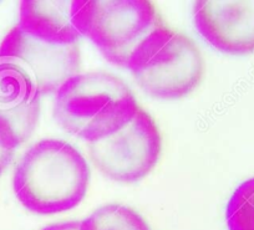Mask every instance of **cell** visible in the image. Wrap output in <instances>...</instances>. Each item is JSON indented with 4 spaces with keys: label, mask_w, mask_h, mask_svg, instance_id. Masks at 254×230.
Masks as SVG:
<instances>
[{
    "label": "cell",
    "mask_w": 254,
    "mask_h": 230,
    "mask_svg": "<svg viewBox=\"0 0 254 230\" xmlns=\"http://www.w3.org/2000/svg\"><path fill=\"white\" fill-rule=\"evenodd\" d=\"M84 156L61 139H41L24 153L14 171L13 189L24 208L40 215L74 209L89 189Z\"/></svg>",
    "instance_id": "1"
},
{
    "label": "cell",
    "mask_w": 254,
    "mask_h": 230,
    "mask_svg": "<svg viewBox=\"0 0 254 230\" xmlns=\"http://www.w3.org/2000/svg\"><path fill=\"white\" fill-rule=\"evenodd\" d=\"M135 95L117 76L104 71L77 73L54 100V117L66 132L87 143L119 131L138 110Z\"/></svg>",
    "instance_id": "2"
},
{
    "label": "cell",
    "mask_w": 254,
    "mask_h": 230,
    "mask_svg": "<svg viewBox=\"0 0 254 230\" xmlns=\"http://www.w3.org/2000/svg\"><path fill=\"white\" fill-rule=\"evenodd\" d=\"M127 68L147 95L176 100L198 87L206 66L192 39L163 25L133 51Z\"/></svg>",
    "instance_id": "3"
},
{
    "label": "cell",
    "mask_w": 254,
    "mask_h": 230,
    "mask_svg": "<svg viewBox=\"0 0 254 230\" xmlns=\"http://www.w3.org/2000/svg\"><path fill=\"white\" fill-rule=\"evenodd\" d=\"M71 20L112 65L127 67L133 51L163 26L156 6L146 0H75Z\"/></svg>",
    "instance_id": "4"
},
{
    "label": "cell",
    "mask_w": 254,
    "mask_h": 230,
    "mask_svg": "<svg viewBox=\"0 0 254 230\" xmlns=\"http://www.w3.org/2000/svg\"><path fill=\"white\" fill-rule=\"evenodd\" d=\"M161 149L160 129L142 107L119 131L87 143L95 167L119 183H135L145 178L157 165Z\"/></svg>",
    "instance_id": "5"
},
{
    "label": "cell",
    "mask_w": 254,
    "mask_h": 230,
    "mask_svg": "<svg viewBox=\"0 0 254 230\" xmlns=\"http://www.w3.org/2000/svg\"><path fill=\"white\" fill-rule=\"evenodd\" d=\"M0 60L19 66L31 79L41 96L56 94L67 80L80 73L79 44L56 46L26 35L14 26L0 44Z\"/></svg>",
    "instance_id": "6"
},
{
    "label": "cell",
    "mask_w": 254,
    "mask_h": 230,
    "mask_svg": "<svg viewBox=\"0 0 254 230\" xmlns=\"http://www.w3.org/2000/svg\"><path fill=\"white\" fill-rule=\"evenodd\" d=\"M193 16L197 30L217 50L254 53V1H197Z\"/></svg>",
    "instance_id": "7"
},
{
    "label": "cell",
    "mask_w": 254,
    "mask_h": 230,
    "mask_svg": "<svg viewBox=\"0 0 254 230\" xmlns=\"http://www.w3.org/2000/svg\"><path fill=\"white\" fill-rule=\"evenodd\" d=\"M40 92L19 66L0 60V118L13 128L19 143L35 131L40 116Z\"/></svg>",
    "instance_id": "8"
},
{
    "label": "cell",
    "mask_w": 254,
    "mask_h": 230,
    "mask_svg": "<svg viewBox=\"0 0 254 230\" xmlns=\"http://www.w3.org/2000/svg\"><path fill=\"white\" fill-rule=\"evenodd\" d=\"M72 1L24 0L16 25L31 38L56 46L79 44L80 34L71 20Z\"/></svg>",
    "instance_id": "9"
},
{
    "label": "cell",
    "mask_w": 254,
    "mask_h": 230,
    "mask_svg": "<svg viewBox=\"0 0 254 230\" xmlns=\"http://www.w3.org/2000/svg\"><path fill=\"white\" fill-rule=\"evenodd\" d=\"M80 230H151L146 220L131 208L107 204L81 220Z\"/></svg>",
    "instance_id": "10"
},
{
    "label": "cell",
    "mask_w": 254,
    "mask_h": 230,
    "mask_svg": "<svg viewBox=\"0 0 254 230\" xmlns=\"http://www.w3.org/2000/svg\"><path fill=\"white\" fill-rule=\"evenodd\" d=\"M228 230H254V178L242 183L226 208Z\"/></svg>",
    "instance_id": "11"
},
{
    "label": "cell",
    "mask_w": 254,
    "mask_h": 230,
    "mask_svg": "<svg viewBox=\"0 0 254 230\" xmlns=\"http://www.w3.org/2000/svg\"><path fill=\"white\" fill-rule=\"evenodd\" d=\"M20 146L13 128L0 118V175L13 161L16 147Z\"/></svg>",
    "instance_id": "12"
},
{
    "label": "cell",
    "mask_w": 254,
    "mask_h": 230,
    "mask_svg": "<svg viewBox=\"0 0 254 230\" xmlns=\"http://www.w3.org/2000/svg\"><path fill=\"white\" fill-rule=\"evenodd\" d=\"M81 227V220H70V222H63V223H55L45 227L41 230H80Z\"/></svg>",
    "instance_id": "13"
}]
</instances>
